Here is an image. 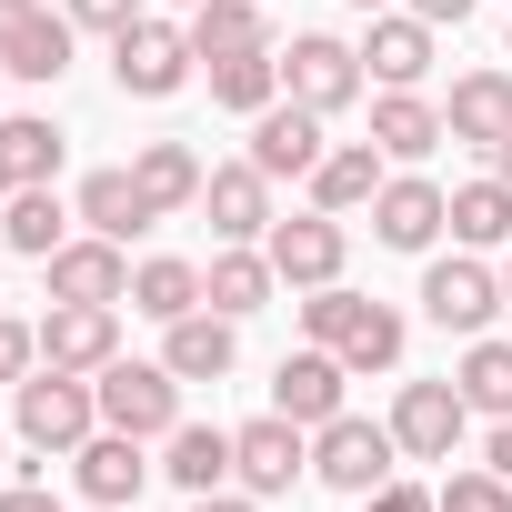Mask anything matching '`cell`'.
<instances>
[{
  "instance_id": "obj_1",
  "label": "cell",
  "mask_w": 512,
  "mask_h": 512,
  "mask_svg": "<svg viewBox=\"0 0 512 512\" xmlns=\"http://www.w3.org/2000/svg\"><path fill=\"white\" fill-rule=\"evenodd\" d=\"M302 342L342 352L352 372H392V362H402V312H392V302H372V292L322 282V292H302Z\"/></svg>"
},
{
  "instance_id": "obj_2",
  "label": "cell",
  "mask_w": 512,
  "mask_h": 512,
  "mask_svg": "<svg viewBox=\"0 0 512 512\" xmlns=\"http://www.w3.org/2000/svg\"><path fill=\"white\" fill-rule=\"evenodd\" d=\"M11 432L41 452V462H71L91 432H101V392H91V372H31V382H11Z\"/></svg>"
},
{
  "instance_id": "obj_3",
  "label": "cell",
  "mask_w": 512,
  "mask_h": 512,
  "mask_svg": "<svg viewBox=\"0 0 512 512\" xmlns=\"http://www.w3.org/2000/svg\"><path fill=\"white\" fill-rule=\"evenodd\" d=\"M191 61H201V51H191L181 21H151V11H141L131 31H111V81H121V101H171V91L191 81Z\"/></svg>"
},
{
  "instance_id": "obj_4",
  "label": "cell",
  "mask_w": 512,
  "mask_h": 512,
  "mask_svg": "<svg viewBox=\"0 0 512 512\" xmlns=\"http://www.w3.org/2000/svg\"><path fill=\"white\" fill-rule=\"evenodd\" d=\"M91 392H101L111 432H141V442L181 432V372L171 362H111V372H91Z\"/></svg>"
},
{
  "instance_id": "obj_5",
  "label": "cell",
  "mask_w": 512,
  "mask_h": 512,
  "mask_svg": "<svg viewBox=\"0 0 512 512\" xmlns=\"http://www.w3.org/2000/svg\"><path fill=\"white\" fill-rule=\"evenodd\" d=\"M392 462H402V442H392V422H362V412H332L322 432H312V482H332V492H382L392 482Z\"/></svg>"
},
{
  "instance_id": "obj_6",
  "label": "cell",
  "mask_w": 512,
  "mask_h": 512,
  "mask_svg": "<svg viewBox=\"0 0 512 512\" xmlns=\"http://www.w3.org/2000/svg\"><path fill=\"white\" fill-rule=\"evenodd\" d=\"M282 91H292L302 111H322V121H332V111H352V101L372 91V71H362V51H352V41L302 31V41L282 51Z\"/></svg>"
},
{
  "instance_id": "obj_7",
  "label": "cell",
  "mask_w": 512,
  "mask_h": 512,
  "mask_svg": "<svg viewBox=\"0 0 512 512\" xmlns=\"http://www.w3.org/2000/svg\"><path fill=\"white\" fill-rule=\"evenodd\" d=\"M262 251H272L282 292H322V282H342V262H352V231H342V211H292V221L262 231Z\"/></svg>"
},
{
  "instance_id": "obj_8",
  "label": "cell",
  "mask_w": 512,
  "mask_h": 512,
  "mask_svg": "<svg viewBox=\"0 0 512 512\" xmlns=\"http://www.w3.org/2000/svg\"><path fill=\"white\" fill-rule=\"evenodd\" d=\"M71 41H81L71 11H51V0H0V71L11 81H61Z\"/></svg>"
},
{
  "instance_id": "obj_9",
  "label": "cell",
  "mask_w": 512,
  "mask_h": 512,
  "mask_svg": "<svg viewBox=\"0 0 512 512\" xmlns=\"http://www.w3.org/2000/svg\"><path fill=\"white\" fill-rule=\"evenodd\" d=\"M462 432H472L462 382H402V392H392V442H402V462H452Z\"/></svg>"
},
{
  "instance_id": "obj_10",
  "label": "cell",
  "mask_w": 512,
  "mask_h": 512,
  "mask_svg": "<svg viewBox=\"0 0 512 512\" xmlns=\"http://www.w3.org/2000/svg\"><path fill=\"white\" fill-rule=\"evenodd\" d=\"M302 472H312V432H302L292 412H262V422L231 432V482H241V492L272 502V492H292Z\"/></svg>"
},
{
  "instance_id": "obj_11",
  "label": "cell",
  "mask_w": 512,
  "mask_h": 512,
  "mask_svg": "<svg viewBox=\"0 0 512 512\" xmlns=\"http://www.w3.org/2000/svg\"><path fill=\"white\" fill-rule=\"evenodd\" d=\"M422 312L442 322V332H492V312H502V272L482 262V251H452V262H432L422 272Z\"/></svg>"
},
{
  "instance_id": "obj_12",
  "label": "cell",
  "mask_w": 512,
  "mask_h": 512,
  "mask_svg": "<svg viewBox=\"0 0 512 512\" xmlns=\"http://www.w3.org/2000/svg\"><path fill=\"white\" fill-rule=\"evenodd\" d=\"M442 231H452V191H442V181L392 171V181L372 191V241H382V251H432Z\"/></svg>"
},
{
  "instance_id": "obj_13",
  "label": "cell",
  "mask_w": 512,
  "mask_h": 512,
  "mask_svg": "<svg viewBox=\"0 0 512 512\" xmlns=\"http://www.w3.org/2000/svg\"><path fill=\"white\" fill-rule=\"evenodd\" d=\"M41 362L51 372H111L121 362V302H51Z\"/></svg>"
},
{
  "instance_id": "obj_14",
  "label": "cell",
  "mask_w": 512,
  "mask_h": 512,
  "mask_svg": "<svg viewBox=\"0 0 512 512\" xmlns=\"http://www.w3.org/2000/svg\"><path fill=\"white\" fill-rule=\"evenodd\" d=\"M201 211H211V241H262V231L282 221V211H272V171L251 161V151L201 181Z\"/></svg>"
},
{
  "instance_id": "obj_15",
  "label": "cell",
  "mask_w": 512,
  "mask_h": 512,
  "mask_svg": "<svg viewBox=\"0 0 512 512\" xmlns=\"http://www.w3.org/2000/svg\"><path fill=\"white\" fill-rule=\"evenodd\" d=\"M41 282H51V302H131V251L81 231V241H61L41 262Z\"/></svg>"
},
{
  "instance_id": "obj_16",
  "label": "cell",
  "mask_w": 512,
  "mask_h": 512,
  "mask_svg": "<svg viewBox=\"0 0 512 512\" xmlns=\"http://www.w3.org/2000/svg\"><path fill=\"white\" fill-rule=\"evenodd\" d=\"M342 382H352V362L322 352V342H302V352H282V372H272V412H292L302 432H322V422L342 412Z\"/></svg>"
},
{
  "instance_id": "obj_17",
  "label": "cell",
  "mask_w": 512,
  "mask_h": 512,
  "mask_svg": "<svg viewBox=\"0 0 512 512\" xmlns=\"http://www.w3.org/2000/svg\"><path fill=\"white\" fill-rule=\"evenodd\" d=\"M151 472H161V462L141 452V432H111V422H101V432L71 452V482H81V502H131V512H141V482H151Z\"/></svg>"
},
{
  "instance_id": "obj_18",
  "label": "cell",
  "mask_w": 512,
  "mask_h": 512,
  "mask_svg": "<svg viewBox=\"0 0 512 512\" xmlns=\"http://www.w3.org/2000/svg\"><path fill=\"white\" fill-rule=\"evenodd\" d=\"M322 151H332V141H322V111H302L292 91H282L262 121H251V161H262L272 181H312V171H322Z\"/></svg>"
},
{
  "instance_id": "obj_19",
  "label": "cell",
  "mask_w": 512,
  "mask_h": 512,
  "mask_svg": "<svg viewBox=\"0 0 512 512\" xmlns=\"http://www.w3.org/2000/svg\"><path fill=\"white\" fill-rule=\"evenodd\" d=\"M352 51H362V71H372L382 91H422V71H432V21H422V11H372V31H362Z\"/></svg>"
},
{
  "instance_id": "obj_20",
  "label": "cell",
  "mask_w": 512,
  "mask_h": 512,
  "mask_svg": "<svg viewBox=\"0 0 512 512\" xmlns=\"http://www.w3.org/2000/svg\"><path fill=\"white\" fill-rule=\"evenodd\" d=\"M161 362L181 372V382H231V362H241V332H231V312H181V322H161Z\"/></svg>"
},
{
  "instance_id": "obj_21",
  "label": "cell",
  "mask_w": 512,
  "mask_h": 512,
  "mask_svg": "<svg viewBox=\"0 0 512 512\" xmlns=\"http://www.w3.org/2000/svg\"><path fill=\"white\" fill-rule=\"evenodd\" d=\"M442 131L472 141V151H502L512 141V71H462L452 101H442Z\"/></svg>"
},
{
  "instance_id": "obj_22",
  "label": "cell",
  "mask_w": 512,
  "mask_h": 512,
  "mask_svg": "<svg viewBox=\"0 0 512 512\" xmlns=\"http://www.w3.org/2000/svg\"><path fill=\"white\" fill-rule=\"evenodd\" d=\"M272 292H282V272H272V251H262V241H221V251H211V272H201V302L231 312V322H241V312H262Z\"/></svg>"
},
{
  "instance_id": "obj_23",
  "label": "cell",
  "mask_w": 512,
  "mask_h": 512,
  "mask_svg": "<svg viewBox=\"0 0 512 512\" xmlns=\"http://www.w3.org/2000/svg\"><path fill=\"white\" fill-rule=\"evenodd\" d=\"M181 31H191L201 71H211V61H241V51H282V41H272V11H262V0H201V11H191Z\"/></svg>"
},
{
  "instance_id": "obj_24",
  "label": "cell",
  "mask_w": 512,
  "mask_h": 512,
  "mask_svg": "<svg viewBox=\"0 0 512 512\" xmlns=\"http://www.w3.org/2000/svg\"><path fill=\"white\" fill-rule=\"evenodd\" d=\"M452 131H442V101L422 91H372V151L382 161H432Z\"/></svg>"
},
{
  "instance_id": "obj_25",
  "label": "cell",
  "mask_w": 512,
  "mask_h": 512,
  "mask_svg": "<svg viewBox=\"0 0 512 512\" xmlns=\"http://www.w3.org/2000/svg\"><path fill=\"white\" fill-rule=\"evenodd\" d=\"M71 211H81V231H101V241H121V251H131V241H141V231L161 221V211L141 201V181H131V161H121V171H91V181L71 191Z\"/></svg>"
},
{
  "instance_id": "obj_26",
  "label": "cell",
  "mask_w": 512,
  "mask_h": 512,
  "mask_svg": "<svg viewBox=\"0 0 512 512\" xmlns=\"http://www.w3.org/2000/svg\"><path fill=\"white\" fill-rule=\"evenodd\" d=\"M131 181H141V201L171 221V211H191V201H201V181H211V171H201V151H191V141H141V151H131Z\"/></svg>"
},
{
  "instance_id": "obj_27",
  "label": "cell",
  "mask_w": 512,
  "mask_h": 512,
  "mask_svg": "<svg viewBox=\"0 0 512 512\" xmlns=\"http://www.w3.org/2000/svg\"><path fill=\"white\" fill-rule=\"evenodd\" d=\"M392 181V161L372 141H332L322 171H312V211H372V191Z\"/></svg>"
},
{
  "instance_id": "obj_28",
  "label": "cell",
  "mask_w": 512,
  "mask_h": 512,
  "mask_svg": "<svg viewBox=\"0 0 512 512\" xmlns=\"http://www.w3.org/2000/svg\"><path fill=\"white\" fill-rule=\"evenodd\" d=\"M71 221H81V211H71L51 181H21L11 201H0V231H11V251H31V262H51V251L71 241Z\"/></svg>"
},
{
  "instance_id": "obj_29",
  "label": "cell",
  "mask_w": 512,
  "mask_h": 512,
  "mask_svg": "<svg viewBox=\"0 0 512 512\" xmlns=\"http://www.w3.org/2000/svg\"><path fill=\"white\" fill-rule=\"evenodd\" d=\"M131 312H141V322H181V312H201V262H181V251L131 262Z\"/></svg>"
},
{
  "instance_id": "obj_30",
  "label": "cell",
  "mask_w": 512,
  "mask_h": 512,
  "mask_svg": "<svg viewBox=\"0 0 512 512\" xmlns=\"http://www.w3.org/2000/svg\"><path fill=\"white\" fill-rule=\"evenodd\" d=\"M161 472H171L191 502L221 492V482H231V432H221V422H181V432L161 442Z\"/></svg>"
},
{
  "instance_id": "obj_31",
  "label": "cell",
  "mask_w": 512,
  "mask_h": 512,
  "mask_svg": "<svg viewBox=\"0 0 512 512\" xmlns=\"http://www.w3.org/2000/svg\"><path fill=\"white\" fill-rule=\"evenodd\" d=\"M452 241H462V251H502V241H512V181H502V171H482V181L452 191Z\"/></svg>"
},
{
  "instance_id": "obj_32",
  "label": "cell",
  "mask_w": 512,
  "mask_h": 512,
  "mask_svg": "<svg viewBox=\"0 0 512 512\" xmlns=\"http://www.w3.org/2000/svg\"><path fill=\"white\" fill-rule=\"evenodd\" d=\"M211 101L241 111V121H262L282 101V51H241V61H211Z\"/></svg>"
},
{
  "instance_id": "obj_33",
  "label": "cell",
  "mask_w": 512,
  "mask_h": 512,
  "mask_svg": "<svg viewBox=\"0 0 512 512\" xmlns=\"http://www.w3.org/2000/svg\"><path fill=\"white\" fill-rule=\"evenodd\" d=\"M452 382H462V402H472V412L512 422V342L472 332V342H462V372H452Z\"/></svg>"
},
{
  "instance_id": "obj_34",
  "label": "cell",
  "mask_w": 512,
  "mask_h": 512,
  "mask_svg": "<svg viewBox=\"0 0 512 512\" xmlns=\"http://www.w3.org/2000/svg\"><path fill=\"white\" fill-rule=\"evenodd\" d=\"M0 151H11L21 181H61V121H41V111H11V121H0Z\"/></svg>"
},
{
  "instance_id": "obj_35",
  "label": "cell",
  "mask_w": 512,
  "mask_h": 512,
  "mask_svg": "<svg viewBox=\"0 0 512 512\" xmlns=\"http://www.w3.org/2000/svg\"><path fill=\"white\" fill-rule=\"evenodd\" d=\"M432 502H442V512H512V482H502V472L482 462V472H452V482H442Z\"/></svg>"
},
{
  "instance_id": "obj_36",
  "label": "cell",
  "mask_w": 512,
  "mask_h": 512,
  "mask_svg": "<svg viewBox=\"0 0 512 512\" xmlns=\"http://www.w3.org/2000/svg\"><path fill=\"white\" fill-rule=\"evenodd\" d=\"M31 372H41V322L0 312V382H31Z\"/></svg>"
},
{
  "instance_id": "obj_37",
  "label": "cell",
  "mask_w": 512,
  "mask_h": 512,
  "mask_svg": "<svg viewBox=\"0 0 512 512\" xmlns=\"http://www.w3.org/2000/svg\"><path fill=\"white\" fill-rule=\"evenodd\" d=\"M61 11H71L81 31H131V21H141V0H61Z\"/></svg>"
},
{
  "instance_id": "obj_38",
  "label": "cell",
  "mask_w": 512,
  "mask_h": 512,
  "mask_svg": "<svg viewBox=\"0 0 512 512\" xmlns=\"http://www.w3.org/2000/svg\"><path fill=\"white\" fill-rule=\"evenodd\" d=\"M362 512H442V502H432L422 482H402V472H392L382 492H362Z\"/></svg>"
},
{
  "instance_id": "obj_39",
  "label": "cell",
  "mask_w": 512,
  "mask_h": 512,
  "mask_svg": "<svg viewBox=\"0 0 512 512\" xmlns=\"http://www.w3.org/2000/svg\"><path fill=\"white\" fill-rule=\"evenodd\" d=\"M0 512H71V502H61L51 482H31V472H21V482H0Z\"/></svg>"
},
{
  "instance_id": "obj_40",
  "label": "cell",
  "mask_w": 512,
  "mask_h": 512,
  "mask_svg": "<svg viewBox=\"0 0 512 512\" xmlns=\"http://www.w3.org/2000/svg\"><path fill=\"white\" fill-rule=\"evenodd\" d=\"M402 11H422V21H432V31H462V21H472V11H482V0H402Z\"/></svg>"
},
{
  "instance_id": "obj_41",
  "label": "cell",
  "mask_w": 512,
  "mask_h": 512,
  "mask_svg": "<svg viewBox=\"0 0 512 512\" xmlns=\"http://www.w3.org/2000/svg\"><path fill=\"white\" fill-rule=\"evenodd\" d=\"M191 512H262V492H241V482H221V492H201Z\"/></svg>"
},
{
  "instance_id": "obj_42",
  "label": "cell",
  "mask_w": 512,
  "mask_h": 512,
  "mask_svg": "<svg viewBox=\"0 0 512 512\" xmlns=\"http://www.w3.org/2000/svg\"><path fill=\"white\" fill-rule=\"evenodd\" d=\"M482 462H492V472L512 482V422H492V442H482Z\"/></svg>"
},
{
  "instance_id": "obj_43",
  "label": "cell",
  "mask_w": 512,
  "mask_h": 512,
  "mask_svg": "<svg viewBox=\"0 0 512 512\" xmlns=\"http://www.w3.org/2000/svg\"><path fill=\"white\" fill-rule=\"evenodd\" d=\"M11 191H21V171H11V151H0V201H11Z\"/></svg>"
},
{
  "instance_id": "obj_44",
  "label": "cell",
  "mask_w": 512,
  "mask_h": 512,
  "mask_svg": "<svg viewBox=\"0 0 512 512\" xmlns=\"http://www.w3.org/2000/svg\"><path fill=\"white\" fill-rule=\"evenodd\" d=\"M352 11H362V21H372V11H402V0H352Z\"/></svg>"
},
{
  "instance_id": "obj_45",
  "label": "cell",
  "mask_w": 512,
  "mask_h": 512,
  "mask_svg": "<svg viewBox=\"0 0 512 512\" xmlns=\"http://www.w3.org/2000/svg\"><path fill=\"white\" fill-rule=\"evenodd\" d=\"M492 171H502V181H512V141H502V151H492Z\"/></svg>"
},
{
  "instance_id": "obj_46",
  "label": "cell",
  "mask_w": 512,
  "mask_h": 512,
  "mask_svg": "<svg viewBox=\"0 0 512 512\" xmlns=\"http://www.w3.org/2000/svg\"><path fill=\"white\" fill-rule=\"evenodd\" d=\"M502 312H512V262H502Z\"/></svg>"
},
{
  "instance_id": "obj_47",
  "label": "cell",
  "mask_w": 512,
  "mask_h": 512,
  "mask_svg": "<svg viewBox=\"0 0 512 512\" xmlns=\"http://www.w3.org/2000/svg\"><path fill=\"white\" fill-rule=\"evenodd\" d=\"M91 512H131V502H91Z\"/></svg>"
},
{
  "instance_id": "obj_48",
  "label": "cell",
  "mask_w": 512,
  "mask_h": 512,
  "mask_svg": "<svg viewBox=\"0 0 512 512\" xmlns=\"http://www.w3.org/2000/svg\"><path fill=\"white\" fill-rule=\"evenodd\" d=\"M181 11H201V0H181Z\"/></svg>"
},
{
  "instance_id": "obj_49",
  "label": "cell",
  "mask_w": 512,
  "mask_h": 512,
  "mask_svg": "<svg viewBox=\"0 0 512 512\" xmlns=\"http://www.w3.org/2000/svg\"><path fill=\"white\" fill-rule=\"evenodd\" d=\"M0 462H11V442H0Z\"/></svg>"
}]
</instances>
